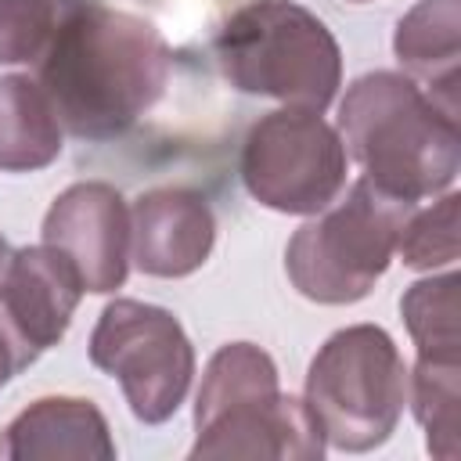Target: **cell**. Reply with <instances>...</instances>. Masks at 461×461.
<instances>
[{
	"instance_id": "6da1fadb",
	"label": "cell",
	"mask_w": 461,
	"mask_h": 461,
	"mask_svg": "<svg viewBox=\"0 0 461 461\" xmlns=\"http://www.w3.org/2000/svg\"><path fill=\"white\" fill-rule=\"evenodd\" d=\"M32 68L61 130L79 140H112L162 97L169 47L151 22L130 11L65 0L58 29Z\"/></svg>"
},
{
	"instance_id": "7a4b0ae2",
	"label": "cell",
	"mask_w": 461,
	"mask_h": 461,
	"mask_svg": "<svg viewBox=\"0 0 461 461\" xmlns=\"http://www.w3.org/2000/svg\"><path fill=\"white\" fill-rule=\"evenodd\" d=\"M339 137L364 176L403 202L450 191L461 169L457 112H447L403 72L353 79L339 104Z\"/></svg>"
},
{
	"instance_id": "3957f363",
	"label": "cell",
	"mask_w": 461,
	"mask_h": 461,
	"mask_svg": "<svg viewBox=\"0 0 461 461\" xmlns=\"http://www.w3.org/2000/svg\"><path fill=\"white\" fill-rule=\"evenodd\" d=\"M324 447L328 443L306 403L281 393L277 364L267 349L252 342H227L209 357L194 400V461H313Z\"/></svg>"
},
{
	"instance_id": "277c9868",
	"label": "cell",
	"mask_w": 461,
	"mask_h": 461,
	"mask_svg": "<svg viewBox=\"0 0 461 461\" xmlns=\"http://www.w3.org/2000/svg\"><path fill=\"white\" fill-rule=\"evenodd\" d=\"M216 61L241 94L274 97L288 108L324 112L342 86V50L331 29L292 0L238 7L220 36Z\"/></svg>"
},
{
	"instance_id": "5b68a950",
	"label": "cell",
	"mask_w": 461,
	"mask_h": 461,
	"mask_svg": "<svg viewBox=\"0 0 461 461\" xmlns=\"http://www.w3.org/2000/svg\"><path fill=\"white\" fill-rule=\"evenodd\" d=\"M414 202L385 194L360 176L346 198H335L306 220L288 249L285 270L299 295L324 306L360 303L396 256V238Z\"/></svg>"
},
{
	"instance_id": "8992f818",
	"label": "cell",
	"mask_w": 461,
	"mask_h": 461,
	"mask_svg": "<svg viewBox=\"0 0 461 461\" xmlns=\"http://www.w3.org/2000/svg\"><path fill=\"white\" fill-rule=\"evenodd\" d=\"M306 411L328 447L364 454L382 447L407 403V364L378 324L335 331L310 360Z\"/></svg>"
},
{
	"instance_id": "52a82bcc",
	"label": "cell",
	"mask_w": 461,
	"mask_h": 461,
	"mask_svg": "<svg viewBox=\"0 0 461 461\" xmlns=\"http://www.w3.org/2000/svg\"><path fill=\"white\" fill-rule=\"evenodd\" d=\"M90 364L122 385L137 421L162 425L191 389L194 346L169 310L112 299L90 331Z\"/></svg>"
},
{
	"instance_id": "ba28073f",
	"label": "cell",
	"mask_w": 461,
	"mask_h": 461,
	"mask_svg": "<svg viewBox=\"0 0 461 461\" xmlns=\"http://www.w3.org/2000/svg\"><path fill=\"white\" fill-rule=\"evenodd\" d=\"M346 148L331 122L310 108H277L252 122L241 144L245 191L288 216H317L346 187Z\"/></svg>"
},
{
	"instance_id": "9c48e42d",
	"label": "cell",
	"mask_w": 461,
	"mask_h": 461,
	"mask_svg": "<svg viewBox=\"0 0 461 461\" xmlns=\"http://www.w3.org/2000/svg\"><path fill=\"white\" fill-rule=\"evenodd\" d=\"M83 292L72 259L47 241L11 252L0 274V328L22 367L65 339Z\"/></svg>"
},
{
	"instance_id": "30bf717a",
	"label": "cell",
	"mask_w": 461,
	"mask_h": 461,
	"mask_svg": "<svg viewBox=\"0 0 461 461\" xmlns=\"http://www.w3.org/2000/svg\"><path fill=\"white\" fill-rule=\"evenodd\" d=\"M43 241L72 259L86 292L108 295L130 274V205L104 180L72 184L50 202Z\"/></svg>"
},
{
	"instance_id": "8fae6325",
	"label": "cell",
	"mask_w": 461,
	"mask_h": 461,
	"mask_svg": "<svg viewBox=\"0 0 461 461\" xmlns=\"http://www.w3.org/2000/svg\"><path fill=\"white\" fill-rule=\"evenodd\" d=\"M216 216L198 191L151 187L130 205V259L148 277H187L212 256Z\"/></svg>"
},
{
	"instance_id": "7c38bea8",
	"label": "cell",
	"mask_w": 461,
	"mask_h": 461,
	"mask_svg": "<svg viewBox=\"0 0 461 461\" xmlns=\"http://www.w3.org/2000/svg\"><path fill=\"white\" fill-rule=\"evenodd\" d=\"M0 454L11 461H112L115 443L97 403L40 396L4 429Z\"/></svg>"
},
{
	"instance_id": "4fadbf2b",
	"label": "cell",
	"mask_w": 461,
	"mask_h": 461,
	"mask_svg": "<svg viewBox=\"0 0 461 461\" xmlns=\"http://www.w3.org/2000/svg\"><path fill=\"white\" fill-rule=\"evenodd\" d=\"M396 61L447 112H457L461 61V0H418L396 25Z\"/></svg>"
},
{
	"instance_id": "5bb4252c",
	"label": "cell",
	"mask_w": 461,
	"mask_h": 461,
	"mask_svg": "<svg viewBox=\"0 0 461 461\" xmlns=\"http://www.w3.org/2000/svg\"><path fill=\"white\" fill-rule=\"evenodd\" d=\"M61 119L32 76H0V169L36 173L61 155Z\"/></svg>"
},
{
	"instance_id": "9a60e30c",
	"label": "cell",
	"mask_w": 461,
	"mask_h": 461,
	"mask_svg": "<svg viewBox=\"0 0 461 461\" xmlns=\"http://www.w3.org/2000/svg\"><path fill=\"white\" fill-rule=\"evenodd\" d=\"M403 324L418 357L461 360V274H429L414 281L400 299Z\"/></svg>"
},
{
	"instance_id": "2e32d148",
	"label": "cell",
	"mask_w": 461,
	"mask_h": 461,
	"mask_svg": "<svg viewBox=\"0 0 461 461\" xmlns=\"http://www.w3.org/2000/svg\"><path fill=\"white\" fill-rule=\"evenodd\" d=\"M457 378H461V360H429V357H418L414 375H407V400L414 407L418 425L425 429V447L443 461L457 457V432H461Z\"/></svg>"
},
{
	"instance_id": "e0dca14e",
	"label": "cell",
	"mask_w": 461,
	"mask_h": 461,
	"mask_svg": "<svg viewBox=\"0 0 461 461\" xmlns=\"http://www.w3.org/2000/svg\"><path fill=\"white\" fill-rule=\"evenodd\" d=\"M396 256L411 270H439L454 267L461 256V194L443 191L429 209H411L400 227Z\"/></svg>"
},
{
	"instance_id": "ac0fdd59",
	"label": "cell",
	"mask_w": 461,
	"mask_h": 461,
	"mask_svg": "<svg viewBox=\"0 0 461 461\" xmlns=\"http://www.w3.org/2000/svg\"><path fill=\"white\" fill-rule=\"evenodd\" d=\"M65 0H0V65H36Z\"/></svg>"
},
{
	"instance_id": "d6986e66",
	"label": "cell",
	"mask_w": 461,
	"mask_h": 461,
	"mask_svg": "<svg viewBox=\"0 0 461 461\" xmlns=\"http://www.w3.org/2000/svg\"><path fill=\"white\" fill-rule=\"evenodd\" d=\"M22 371V364H18V353H14V346H11V339L4 335V328H0V389L14 378Z\"/></svg>"
},
{
	"instance_id": "ffe728a7",
	"label": "cell",
	"mask_w": 461,
	"mask_h": 461,
	"mask_svg": "<svg viewBox=\"0 0 461 461\" xmlns=\"http://www.w3.org/2000/svg\"><path fill=\"white\" fill-rule=\"evenodd\" d=\"M11 252H14V249H11V245H7V238L0 234V274H4V267H7V259H11Z\"/></svg>"
},
{
	"instance_id": "44dd1931",
	"label": "cell",
	"mask_w": 461,
	"mask_h": 461,
	"mask_svg": "<svg viewBox=\"0 0 461 461\" xmlns=\"http://www.w3.org/2000/svg\"><path fill=\"white\" fill-rule=\"evenodd\" d=\"M353 4H364V0H353Z\"/></svg>"
}]
</instances>
